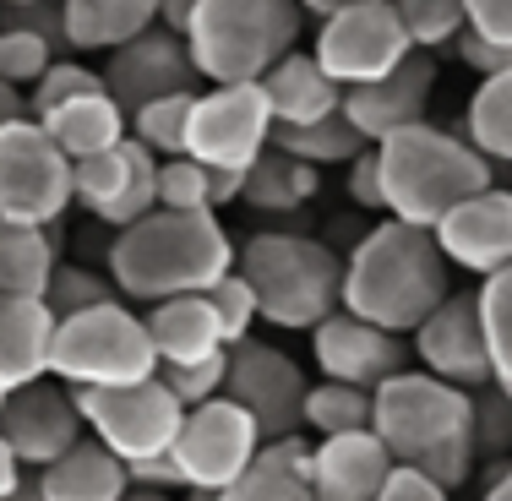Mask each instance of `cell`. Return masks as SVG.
<instances>
[{
    "mask_svg": "<svg viewBox=\"0 0 512 501\" xmlns=\"http://www.w3.org/2000/svg\"><path fill=\"white\" fill-rule=\"evenodd\" d=\"M453 295V267L431 229L382 218L355 240L344 256V300L338 311L382 327L393 338H409L425 316Z\"/></svg>",
    "mask_w": 512,
    "mask_h": 501,
    "instance_id": "1",
    "label": "cell"
},
{
    "mask_svg": "<svg viewBox=\"0 0 512 501\" xmlns=\"http://www.w3.org/2000/svg\"><path fill=\"white\" fill-rule=\"evenodd\" d=\"M235 240L218 224V213H164L153 207L131 229H120L104 251L109 284L120 300H180L207 295L224 273H235Z\"/></svg>",
    "mask_w": 512,
    "mask_h": 501,
    "instance_id": "2",
    "label": "cell"
},
{
    "mask_svg": "<svg viewBox=\"0 0 512 501\" xmlns=\"http://www.w3.org/2000/svg\"><path fill=\"white\" fill-rule=\"evenodd\" d=\"M371 431L393 452L398 469L425 474L447 496L474 469V393L453 382H436L425 371H398L371 393Z\"/></svg>",
    "mask_w": 512,
    "mask_h": 501,
    "instance_id": "3",
    "label": "cell"
},
{
    "mask_svg": "<svg viewBox=\"0 0 512 501\" xmlns=\"http://www.w3.org/2000/svg\"><path fill=\"white\" fill-rule=\"evenodd\" d=\"M376 164H382V213L414 229H436L458 202L496 186L491 158L474 153L463 131L431 126V120L387 137L376 148Z\"/></svg>",
    "mask_w": 512,
    "mask_h": 501,
    "instance_id": "4",
    "label": "cell"
},
{
    "mask_svg": "<svg viewBox=\"0 0 512 501\" xmlns=\"http://www.w3.org/2000/svg\"><path fill=\"white\" fill-rule=\"evenodd\" d=\"M235 273L251 284L256 316L284 333H311L344 300V256L300 229H256L240 246Z\"/></svg>",
    "mask_w": 512,
    "mask_h": 501,
    "instance_id": "5",
    "label": "cell"
},
{
    "mask_svg": "<svg viewBox=\"0 0 512 501\" xmlns=\"http://www.w3.org/2000/svg\"><path fill=\"white\" fill-rule=\"evenodd\" d=\"M300 6L295 0H197L186 28L191 71L213 88L262 82L284 55H295Z\"/></svg>",
    "mask_w": 512,
    "mask_h": 501,
    "instance_id": "6",
    "label": "cell"
},
{
    "mask_svg": "<svg viewBox=\"0 0 512 501\" xmlns=\"http://www.w3.org/2000/svg\"><path fill=\"white\" fill-rule=\"evenodd\" d=\"M50 376L71 393L88 387H131L158 376V354L148 338L142 311L126 300L93 305V311L60 316L55 322V349H50Z\"/></svg>",
    "mask_w": 512,
    "mask_h": 501,
    "instance_id": "7",
    "label": "cell"
},
{
    "mask_svg": "<svg viewBox=\"0 0 512 501\" xmlns=\"http://www.w3.org/2000/svg\"><path fill=\"white\" fill-rule=\"evenodd\" d=\"M77 398V414L88 425V436L99 447H109L120 463H148V458H169L180 436V420L186 409L175 403L158 376L148 382H131V387H88V393H71Z\"/></svg>",
    "mask_w": 512,
    "mask_h": 501,
    "instance_id": "8",
    "label": "cell"
},
{
    "mask_svg": "<svg viewBox=\"0 0 512 501\" xmlns=\"http://www.w3.org/2000/svg\"><path fill=\"white\" fill-rule=\"evenodd\" d=\"M71 207V158L33 115L0 131V218L28 229H55Z\"/></svg>",
    "mask_w": 512,
    "mask_h": 501,
    "instance_id": "9",
    "label": "cell"
},
{
    "mask_svg": "<svg viewBox=\"0 0 512 501\" xmlns=\"http://www.w3.org/2000/svg\"><path fill=\"white\" fill-rule=\"evenodd\" d=\"M311 55L349 93V88H365V82L398 71L414 55V44H409L404 22H398L393 0H355V6L322 17Z\"/></svg>",
    "mask_w": 512,
    "mask_h": 501,
    "instance_id": "10",
    "label": "cell"
},
{
    "mask_svg": "<svg viewBox=\"0 0 512 501\" xmlns=\"http://www.w3.org/2000/svg\"><path fill=\"white\" fill-rule=\"evenodd\" d=\"M256 452H262V431H256V420L240 409V403L213 398V403L186 409V420H180V436H175V447H169V458H175L186 491L218 496V491H229V485H235L240 474L251 469Z\"/></svg>",
    "mask_w": 512,
    "mask_h": 501,
    "instance_id": "11",
    "label": "cell"
},
{
    "mask_svg": "<svg viewBox=\"0 0 512 501\" xmlns=\"http://www.w3.org/2000/svg\"><path fill=\"white\" fill-rule=\"evenodd\" d=\"M267 148H273V109H267L256 82L197 93L186 158H197L207 169H251Z\"/></svg>",
    "mask_w": 512,
    "mask_h": 501,
    "instance_id": "12",
    "label": "cell"
},
{
    "mask_svg": "<svg viewBox=\"0 0 512 501\" xmlns=\"http://www.w3.org/2000/svg\"><path fill=\"white\" fill-rule=\"evenodd\" d=\"M306 371L289 360L278 344H246L229 349V371H224V398L256 420L262 442H284L300 436V409H306Z\"/></svg>",
    "mask_w": 512,
    "mask_h": 501,
    "instance_id": "13",
    "label": "cell"
},
{
    "mask_svg": "<svg viewBox=\"0 0 512 501\" xmlns=\"http://www.w3.org/2000/svg\"><path fill=\"white\" fill-rule=\"evenodd\" d=\"M71 202L120 235L158 207V158L131 137L99 158H82L71 164Z\"/></svg>",
    "mask_w": 512,
    "mask_h": 501,
    "instance_id": "14",
    "label": "cell"
},
{
    "mask_svg": "<svg viewBox=\"0 0 512 501\" xmlns=\"http://www.w3.org/2000/svg\"><path fill=\"white\" fill-rule=\"evenodd\" d=\"M0 436L17 452L22 469L39 474V469H50L55 458H66V452L88 436V425H82V414H77L71 387H60L50 376V382H33V387H22V393L0 398Z\"/></svg>",
    "mask_w": 512,
    "mask_h": 501,
    "instance_id": "15",
    "label": "cell"
},
{
    "mask_svg": "<svg viewBox=\"0 0 512 501\" xmlns=\"http://www.w3.org/2000/svg\"><path fill=\"white\" fill-rule=\"evenodd\" d=\"M311 360L322 371V382H344V387H360V393H376L398 371H409V344L371 322H360V316H349V311H333L322 327H311Z\"/></svg>",
    "mask_w": 512,
    "mask_h": 501,
    "instance_id": "16",
    "label": "cell"
},
{
    "mask_svg": "<svg viewBox=\"0 0 512 501\" xmlns=\"http://www.w3.org/2000/svg\"><path fill=\"white\" fill-rule=\"evenodd\" d=\"M409 349L420 354V371L436 376V382H453L463 393L491 387V349H485V327H480L474 295H447L409 333Z\"/></svg>",
    "mask_w": 512,
    "mask_h": 501,
    "instance_id": "17",
    "label": "cell"
},
{
    "mask_svg": "<svg viewBox=\"0 0 512 501\" xmlns=\"http://www.w3.org/2000/svg\"><path fill=\"white\" fill-rule=\"evenodd\" d=\"M104 93L126 109V120L153 99L197 93V71H191L186 39H175V33H164V28H148L142 39L120 44L104 66Z\"/></svg>",
    "mask_w": 512,
    "mask_h": 501,
    "instance_id": "18",
    "label": "cell"
},
{
    "mask_svg": "<svg viewBox=\"0 0 512 501\" xmlns=\"http://www.w3.org/2000/svg\"><path fill=\"white\" fill-rule=\"evenodd\" d=\"M431 93H436V60L414 50L398 71L365 82V88H349L344 93V120L365 137V148H382L387 137L420 126Z\"/></svg>",
    "mask_w": 512,
    "mask_h": 501,
    "instance_id": "19",
    "label": "cell"
},
{
    "mask_svg": "<svg viewBox=\"0 0 512 501\" xmlns=\"http://www.w3.org/2000/svg\"><path fill=\"white\" fill-rule=\"evenodd\" d=\"M447 267H463L474 278H491L512 262V186H491L480 197L458 202L431 229Z\"/></svg>",
    "mask_w": 512,
    "mask_h": 501,
    "instance_id": "20",
    "label": "cell"
},
{
    "mask_svg": "<svg viewBox=\"0 0 512 501\" xmlns=\"http://www.w3.org/2000/svg\"><path fill=\"white\" fill-rule=\"evenodd\" d=\"M393 452L376 442V431L327 436L311 442V496L316 501H376L393 480Z\"/></svg>",
    "mask_w": 512,
    "mask_h": 501,
    "instance_id": "21",
    "label": "cell"
},
{
    "mask_svg": "<svg viewBox=\"0 0 512 501\" xmlns=\"http://www.w3.org/2000/svg\"><path fill=\"white\" fill-rule=\"evenodd\" d=\"M55 311L28 295H0V398L50 382Z\"/></svg>",
    "mask_w": 512,
    "mask_h": 501,
    "instance_id": "22",
    "label": "cell"
},
{
    "mask_svg": "<svg viewBox=\"0 0 512 501\" xmlns=\"http://www.w3.org/2000/svg\"><path fill=\"white\" fill-rule=\"evenodd\" d=\"M256 88H262L267 109H273V131L278 126H284V131L316 126V120H327V115L344 109V88H338V82L316 66V55H306V50L284 55L262 82H256Z\"/></svg>",
    "mask_w": 512,
    "mask_h": 501,
    "instance_id": "23",
    "label": "cell"
},
{
    "mask_svg": "<svg viewBox=\"0 0 512 501\" xmlns=\"http://www.w3.org/2000/svg\"><path fill=\"white\" fill-rule=\"evenodd\" d=\"M148 322V338H153V354L158 365H197V360H213L224 354V333H218V316L207 295H180V300H158L142 311Z\"/></svg>",
    "mask_w": 512,
    "mask_h": 501,
    "instance_id": "24",
    "label": "cell"
},
{
    "mask_svg": "<svg viewBox=\"0 0 512 501\" xmlns=\"http://www.w3.org/2000/svg\"><path fill=\"white\" fill-rule=\"evenodd\" d=\"M33 480H39V491L50 501H126L131 496L126 463L109 447H99L93 436H82L66 458H55L50 469H39Z\"/></svg>",
    "mask_w": 512,
    "mask_h": 501,
    "instance_id": "25",
    "label": "cell"
},
{
    "mask_svg": "<svg viewBox=\"0 0 512 501\" xmlns=\"http://www.w3.org/2000/svg\"><path fill=\"white\" fill-rule=\"evenodd\" d=\"M60 17H66V50L115 55L120 44L158 28V0H60Z\"/></svg>",
    "mask_w": 512,
    "mask_h": 501,
    "instance_id": "26",
    "label": "cell"
},
{
    "mask_svg": "<svg viewBox=\"0 0 512 501\" xmlns=\"http://www.w3.org/2000/svg\"><path fill=\"white\" fill-rule=\"evenodd\" d=\"M39 126L50 131V142L71 158V164H82V158H99V153L120 148V142L131 137L126 109L109 99V93H88V99L60 104V109H50V115H39Z\"/></svg>",
    "mask_w": 512,
    "mask_h": 501,
    "instance_id": "27",
    "label": "cell"
},
{
    "mask_svg": "<svg viewBox=\"0 0 512 501\" xmlns=\"http://www.w3.org/2000/svg\"><path fill=\"white\" fill-rule=\"evenodd\" d=\"M218 501H316L311 496V442L306 436L262 442L256 463L229 491H218Z\"/></svg>",
    "mask_w": 512,
    "mask_h": 501,
    "instance_id": "28",
    "label": "cell"
},
{
    "mask_svg": "<svg viewBox=\"0 0 512 501\" xmlns=\"http://www.w3.org/2000/svg\"><path fill=\"white\" fill-rule=\"evenodd\" d=\"M55 262H60L55 229H28V224H6L0 218V295L44 300Z\"/></svg>",
    "mask_w": 512,
    "mask_h": 501,
    "instance_id": "29",
    "label": "cell"
},
{
    "mask_svg": "<svg viewBox=\"0 0 512 501\" xmlns=\"http://www.w3.org/2000/svg\"><path fill=\"white\" fill-rule=\"evenodd\" d=\"M316 186H322V175H316L311 164L267 148L246 169V191H240V202L256 207V213H295V207H306L316 197Z\"/></svg>",
    "mask_w": 512,
    "mask_h": 501,
    "instance_id": "30",
    "label": "cell"
},
{
    "mask_svg": "<svg viewBox=\"0 0 512 501\" xmlns=\"http://www.w3.org/2000/svg\"><path fill=\"white\" fill-rule=\"evenodd\" d=\"M463 142L491 164H512V71L480 77L463 115Z\"/></svg>",
    "mask_w": 512,
    "mask_h": 501,
    "instance_id": "31",
    "label": "cell"
},
{
    "mask_svg": "<svg viewBox=\"0 0 512 501\" xmlns=\"http://www.w3.org/2000/svg\"><path fill=\"white\" fill-rule=\"evenodd\" d=\"M474 305H480L485 349H491V387L512 403V262L502 267V273L480 278Z\"/></svg>",
    "mask_w": 512,
    "mask_h": 501,
    "instance_id": "32",
    "label": "cell"
},
{
    "mask_svg": "<svg viewBox=\"0 0 512 501\" xmlns=\"http://www.w3.org/2000/svg\"><path fill=\"white\" fill-rule=\"evenodd\" d=\"M273 148L289 153V158H300V164H311V169H327V164H355V158L365 153V137L344 120V109H338V115L316 120V126H295V131L278 126L273 131Z\"/></svg>",
    "mask_w": 512,
    "mask_h": 501,
    "instance_id": "33",
    "label": "cell"
},
{
    "mask_svg": "<svg viewBox=\"0 0 512 501\" xmlns=\"http://www.w3.org/2000/svg\"><path fill=\"white\" fill-rule=\"evenodd\" d=\"M300 425H306V431H316V442H327V436L371 431V393L344 387V382H316V387H306Z\"/></svg>",
    "mask_w": 512,
    "mask_h": 501,
    "instance_id": "34",
    "label": "cell"
},
{
    "mask_svg": "<svg viewBox=\"0 0 512 501\" xmlns=\"http://www.w3.org/2000/svg\"><path fill=\"white\" fill-rule=\"evenodd\" d=\"M191 104H197V93H169V99L142 104L137 115L126 120V126H131V142H142V148H148L158 164H164V158H186Z\"/></svg>",
    "mask_w": 512,
    "mask_h": 501,
    "instance_id": "35",
    "label": "cell"
},
{
    "mask_svg": "<svg viewBox=\"0 0 512 501\" xmlns=\"http://www.w3.org/2000/svg\"><path fill=\"white\" fill-rule=\"evenodd\" d=\"M393 11L420 55L442 50L463 33V0H393Z\"/></svg>",
    "mask_w": 512,
    "mask_h": 501,
    "instance_id": "36",
    "label": "cell"
},
{
    "mask_svg": "<svg viewBox=\"0 0 512 501\" xmlns=\"http://www.w3.org/2000/svg\"><path fill=\"white\" fill-rule=\"evenodd\" d=\"M109 300H120L109 273H93L82 262H55L50 289H44V305L55 311V322L60 316H77V311H93V305H109Z\"/></svg>",
    "mask_w": 512,
    "mask_h": 501,
    "instance_id": "37",
    "label": "cell"
},
{
    "mask_svg": "<svg viewBox=\"0 0 512 501\" xmlns=\"http://www.w3.org/2000/svg\"><path fill=\"white\" fill-rule=\"evenodd\" d=\"M158 207L164 213H213V175L197 158H164L158 164Z\"/></svg>",
    "mask_w": 512,
    "mask_h": 501,
    "instance_id": "38",
    "label": "cell"
},
{
    "mask_svg": "<svg viewBox=\"0 0 512 501\" xmlns=\"http://www.w3.org/2000/svg\"><path fill=\"white\" fill-rule=\"evenodd\" d=\"M88 93H104V71L82 66V60H55L39 82L28 88V115H50V109L71 104V99H88Z\"/></svg>",
    "mask_w": 512,
    "mask_h": 501,
    "instance_id": "39",
    "label": "cell"
},
{
    "mask_svg": "<svg viewBox=\"0 0 512 501\" xmlns=\"http://www.w3.org/2000/svg\"><path fill=\"white\" fill-rule=\"evenodd\" d=\"M55 60L60 55L44 39H33V33H22V28H0V82H6V88H17V93L33 88Z\"/></svg>",
    "mask_w": 512,
    "mask_h": 501,
    "instance_id": "40",
    "label": "cell"
},
{
    "mask_svg": "<svg viewBox=\"0 0 512 501\" xmlns=\"http://www.w3.org/2000/svg\"><path fill=\"white\" fill-rule=\"evenodd\" d=\"M207 305H213V316H218V333H224V344L235 349V344H246L251 338V327L262 322L256 316V295H251V284L240 273H224L213 289H207Z\"/></svg>",
    "mask_w": 512,
    "mask_h": 501,
    "instance_id": "41",
    "label": "cell"
},
{
    "mask_svg": "<svg viewBox=\"0 0 512 501\" xmlns=\"http://www.w3.org/2000/svg\"><path fill=\"white\" fill-rule=\"evenodd\" d=\"M224 371H229V349L213 354V360H197V365H158V382L175 393L180 409H197V403L224 398Z\"/></svg>",
    "mask_w": 512,
    "mask_h": 501,
    "instance_id": "42",
    "label": "cell"
},
{
    "mask_svg": "<svg viewBox=\"0 0 512 501\" xmlns=\"http://www.w3.org/2000/svg\"><path fill=\"white\" fill-rule=\"evenodd\" d=\"M0 28H22L33 39H44L50 50H66V17H60V0H33V6L0 11Z\"/></svg>",
    "mask_w": 512,
    "mask_h": 501,
    "instance_id": "43",
    "label": "cell"
},
{
    "mask_svg": "<svg viewBox=\"0 0 512 501\" xmlns=\"http://www.w3.org/2000/svg\"><path fill=\"white\" fill-rule=\"evenodd\" d=\"M463 28L512 55V0H463Z\"/></svg>",
    "mask_w": 512,
    "mask_h": 501,
    "instance_id": "44",
    "label": "cell"
},
{
    "mask_svg": "<svg viewBox=\"0 0 512 501\" xmlns=\"http://www.w3.org/2000/svg\"><path fill=\"white\" fill-rule=\"evenodd\" d=\"M349 197L371 213H382V164H376V148H365L355 164H349Z\"/></svg>",
    "mask_w": 512,
    "mask_h": 501,
    "instance_id": "45",
    "label": "cell"
},
{
    "mask_svg": "<svg viewBox=\"0 0 512 501\" xmlns=\"http://www.w3.org/2000/svg\"><path fill=\"white\" fill-rule=\"evenodd\" d=\"M453 50H458V60L463 66H474L480 77H496V71H512V55L507 50H496V44H485V39H474L469 28L453 39Z\"/></svg>",
    "mask_w": 512,
    "mask_h": 501,
    "instance_id": "46",
    "label": "cell"
},
{
    "mask_svg": "<svg viewBox=\"0 0 512 501\" xmlns=\"http://www.w3.org/2000/svg\"><path fill=\"white\" fill-rule=\"evenodd\" d=\"M126 474H131V491H158V496L186 491V480H180L175 458H148V463H131Z\"/></svg>",
    "mask_w": 512,
    "mask_h": 501,
    "instance_id": "47",
    "label": "cell"
},
{
    "mask_svg": "<svg viewBox=\"0 0 512 501\" xmlns=\"http://www.w3.org/2000/svg\"><path fill=\"white\" fill-rule=\"evenodd\" d=\"M376 501H453V496H447L442 485H431L425 474H414V469H393V480H387V491Z\"/></svg>",
    "mask_w": 512,
    "mask_h": 501,
    "instance_id": "48",
    "label": "cell"
},
{
    "mask_svg": "<svg viewBox=\"0 0 512 501\" xmlns=\"http://www.w3.org/2000/svg\"><path fill=\"white\" fill-rule=\"evenodd\" d=\"M191 17H197V0H158V28L175 33V39H186Z\"/></svg>",
    "mask_w": 512,
    "mask_h": 501,
    "instance_id": "49",
    "label": "cell"
},
{
    "mask_svg": "<svg viewBox=\"0 0 512 501\" xmlns=\"http://www.w3.org/2000/svg\"><path fill=\"white\" fill-rule=\"evenodd\" d=\"M22 480H28V469H22V463H17V452H11V447H6V436H0V501H6L11 491H17Z\"/></svg>",
    "mask_w": 512,
    "mask_h": 501,
    "instance_id": "50",
    "label": "cell"
},
{
    "mask_svg": "<svg viewBox=\"0 0 512 501\" xmlns=\"http://www.w3.org/2000/svg\"><path fill=\"white\" fill-rule=\"evenodd\" d=\"M22 115H28V93H17V88L0 82V131H6L11 120H22Z\"/></svg>",
    "mask_w": 512,
    "mask_h": 501,
    "instance_id": "51",
    "label": "cell"
},
{
    "mask_svg": "<svg viewBox=\"0 0 512 501\" xmlns=\"http://www.w3.org/2000/svg\"><path fill=\"white\" fill-rule=\"evenodd\" d=\"M300 11H311V17H333V11H344V6H355V0H295Z\"/></svg>",
    "mask_w": 512,
    "mask_h": 501,
    "instance_id": "52",
    "label": "cell"
},
{
    "mask_svg": "<svg viewBox=\"0 0 512 501\" xmlns=\"http://www.w3.org/2000/svg\"><path fill=\"white\" fill-rule=\"evenodd\" d=\"M485 501H512V469H502L491 480V491H485Z\"/></svg>",
    "mask_w": 512,
    "mask_h": 501,
    "instance_id": "53",
    "label": "cell"
},
{
    "mask_svg": "<svg viewBox=\"0 0 512 501\" xmlns=\"http://www.w3.org/2000/svg\"><path fill=\"white\" fill-rule=\"evenodd\" d=\"M6 501H50V496H44V491H39V480L28 474V480H22V485H17V491H11Z\"/></svg>",
    "mask_w": 512,
    "mask_h": 501,
    "instance_id": "54",
    "label": "cell"
},
{
    "mask_svg": "<svg viewBox=\"0 0 512 501\" xmlns=\"http://www.w3.org/2000/svg\"><path fill=\"white\" fill-rule=\"evenodd\" d=\"M126 501H169V496H158V491H131Z\"/></svg>",
    "mask_w": 512,
    "mask_h": 501,
    "instance_id": "55",
    "label": "cell"
},
{
    "mask_svg": "<svg viewBox=\"0 0 512 501\" xmlns=\"http://www.w3.org/2000/svg\"><path fill=\"white\" fill-rule=\"evenodd\" d=\"M17 6H33V0H0V11H17Z\"/></svg>",
    "mask_w": 512,
    "mask_h": 501,
    "instance_id": "56",
    "label": "cell"
}]
</instances>
